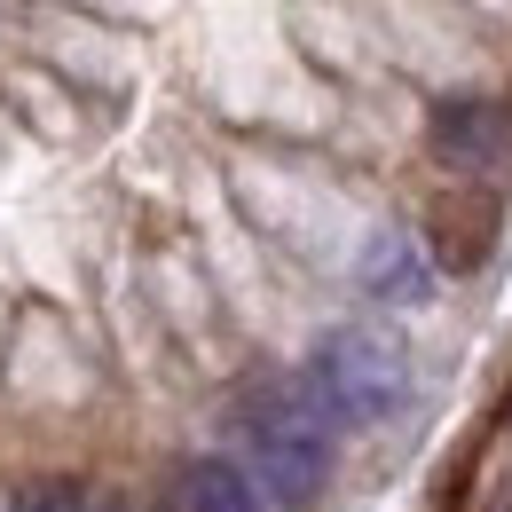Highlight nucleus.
I'll return each mask as SVG.
<instances>
[{
	"instance_id": "2",
	"label": "nucleus",
	"mask_w": 512,
	"mask_h": 512,
	"mask_svg": "<svg viewBox=\"0 0 512 512\" xmlns=\"http://www.w3.org/2000/svg\"><path fill=\"white\" fill-rule=\"evenodd\" d=\"M300 386L316 394V410L339 434H371L410 402V355H402V339H386L371 323H339L300 363Z\"/></svg>"
},
{
	"instance_id": "5",
	"label": "nucleus",
	"mask_w": 512,
	"mask_h": 512,
	"mask_svg": "<svg viewBox=\"0 0 512 512\" xmlns=\"http://www.w3.org/2000/svg\"><path fill=\"white\" fill-rule=\"evenodd\" d=\"M434 253L410 237V229H379L371 245H363V260H355V284L379 300V308H426L434 300Z\"/></svg>"
},
{
	"instance_id": "1",
	"label": "nucleus",
	"mask_w": 512,
	"mask_h": 512,
	"mask_svg": "<svg viewBox=\"0 0 512 512\" xmlns=\"http://www.w3.org/2000/svg\"><path fill=\"white\" fill-rule=\"evenodd\" d=\"M339 426L316 410V394L300 379H268L260 394H245L237 410V442H245V465L253 481L268 489L276 512H316L323 489H331V465H339Z\"/></svg>"
},
{
	"instance_id": "7",
	"label": "nucleus",
	"mask_w": 512,
	"mask_h": 512,
	"mask_svg": "<svg viewBox=\"0 0 512 512\" xmlns=\"http://www.w3.org/2000/svg\"><path fill=\"white\" fill-rule=\"evenodd\" d=\"M95 497H87V481L79 473H48V481H24L16 497H8V512H87Z\"/></svg>"
},
{
	"instance_id": "6",
	"label": "nucleus",
	"mask_w": 512,
	"mask_h": 512,
	"mask_svg": "<svg viewBox=\"0 0 512 512\" xmlns=\"http://www.w3.org/2000/svg\"><path fill=\"white\" fill-rule=\"evenodd\" d=\"M166 512H276L245 457H182L166 481Z\"/></svg>"
},
{
	"instance_id": "8",
	"label": "nucleus",
	"mask_w": 512,
	"mask_h": 512,
	"mask_svg": "<svg viewBox=\"0 0 512 512\" xmlns=\"http://www.w3.org/2000/svg\"><path fill=\"white\" fill-rule=\"evenodd\" d=\"M87 512H134V505H119V497H95V505H87Z\"/></svg>"
},
{
	"instance_id": "4",
	"label": "nucleus",
	"mask_w": 512,
	"mask_h": 512,
	"mask_svg": "<svg viewBox=\"0 0 512 512\" xmlns=\"http://www.w3.org/2000/svg\"><path fill=\"white\" fill-rule=\"evenodd\" d=\"M426 150L442 166H457V174H489L512 150V111L489 103V95H442L426 111Z\"/></svg>"
},
{
	"instance_id": "9",
	"label": "nucleus",
	"mask_w": 512,
	"mask_h": 512,
	"mask_svg": "<svg viewBox=\"0 0 512 512\" xmlns=\"http://www.w3.org/2000/svg\"><path fill=\"white\" fill-rule=\"evenodd\" d=\"M0 512H8V489H0Z\"/></svg>"
},
{
	"instance_id": "3",
	"label": "nucleus",
	"mask_w": 512,
	"mask_h": 512,
	"mask_svg": "<svg viewBox=\"0 0 512 512\" xmlns=\"http://www.w3.org/2000/svg\"><path fill=\"white\" fill-rule=\"evenodd\" d=\"M497 229H505L497 190L465 182V190L434 197V213H426V253H434L442 276H473V268H489V253H497Z\"/></svg>"
}]
</instances>
